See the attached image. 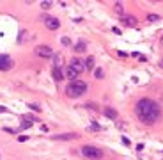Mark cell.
I'll use <instances>...</instances> for the list:
<instances>
[{"label":"cell","mask_w":163,"mask_h":160,"mask_svg":"<svg viewBox=\"0 0 163 160\" xmlns=\"http://www.w3.org/2000/svg\"><path fill=\"white\" fill-rule=\"evenodd\" d=\"M135 112H137V116L138 119L145 123V125H153L156 123L160 116H161V108L160 105L153 101V100H149V98H142V100H138L137 101V105H135Z\"/></svg>","instance_id":"1"},{"label":"cell","mask_w":163,"mask_h":160,"mask_svg":"<svg viewBox=\"0 0 163 160\" xmlns=\"http://www.w3.org/2000/svg\"><path fill=\"white\" fill-rule=\"evenodd\" d=\"M85 91H87V84L82 82V80H73L66 87V94L69 96V98H80Z\"/></svg>","instance_id":"2"},{"label":"cell","mask_w":163,"mask_h":160,"mask_svg":"<svg viewBox=\"0 0 163 160\" xmlns=\"http://www.w3.org/2000/svg\"><path fill=\"white\" fill-rule=\"evenodd\" d=\"M82 155L89 160H99L103 157V151L96 146H83L82 148Z\"/></svg>","instance_id":"3"},{"label":"cell","mask_w":163,"mask_h":160,"mask_svg":"<svg viewBox=\"0 0 163 160\" xmlns=\"http://www.w3.org/2000/svg\"><path fill=\"white\" fill-rule=\"evenodd\" d=\"M12 59H11L9 55H4V53H0V71H7L12 68Z\"/></svg>","instance_id":"4"},{"label":"cell","mask_w":163,"mask_h":160,"mask_svg":"<svg viewBox=\"0 0 163 160\" xmlns=\"http://www.w3.org/2000/svg\"><path fill=\"white\" fill-rule=\"evenodd\" d=\"M36 53L43 57V59H48V57H53V50H51L50 46H46V44H41L36 48Z\"/></svg>","instance_id":"5"},{"label":"cell","mask_w":163,"mask_h":160,"mask_svg":"<svg viewBox=\"0 0 163 160\" xmlns=\"http://www.w3.org/2000/svg\"><path fill=\"white\" fill-rule=\"evenodd\" d=\"M44 25H46V29H50V30H57V29L61 27V21L57 20V18H44Z\"/></svg>","instance_id":"6"},{"label":"cell","mask_w":163,"mask_h":160,"mask_svg":"<svg viewBox=\"0 0 163 160\" xmlns=\"http://www.w3.org/2000/svg\"><path fill=\"white\" fill-rule=\"evenodd\" d=\"M69 66H71L73 69H75V71H76V73L80 75L82 71H83V69H85V62H82L80 59H73L71 61V64H69Z\"/></svg>","instance_id":"7"},{"label":"cell","mask_w":163,"mask_h":160,"mask_svg":"<svg viewBox=\"0 0 163 160\" xmlns=\"http://www.w3.org/2000/svg\"><path fill=\"white\" fill-rule=\"evenodd\" d=\"M78 135L76 133H59V135H51L53 140H71V139H76Z\"/></svg>","instance_id":"8"},{"label":"cell","mask_w":163,"mask_h":160,"mask_svg":"<svg viewBox=\"0 0 163 160\" xmlns=\"http://www.w3.org/2000/svg\"><path fill=\"white\" fill-rule=\"evenodd\" d=\"M103 114H105L106 117H110V119H117V117H119L117 110L112 108V107H105V108H103Z\"/></svg>","instance_id":"9"},{"label":"cell","mask_w":163,"mask_h":160,"mask_svg":"<svg viewBox=\"0 0 163 160\" xmlns=\"http://www.w3.org/2000/svg\"><path fill=\"white\" fill-rule=\"evenodd\" d=\"M64 75H66V78H69V80H76V76H78V73H76V71H75V69H73L71 66H68V68H66V71H64Z\"/></svg>","instance_id":"10"},{"label":"cell","mask_w":163,"mask_h":160,"mask_svg":"<svg viewBox=\"0 0 163 160\" xmlns=\"http://www.w3.org/2000/svg\"><path fill=\"white\" fill-rule=\"evenodd\" d=\"M51 75H53V78H55L57 82H61V80H62V76H64L62 69H61V68H55V66H53V71H51Z\"/></svg>","instance_id":"11"},{"label":"cell","mask_w":163,"mask_h":160,"mask_svg":"<svg viewBox=\"0 0 163 160\" xmlns=\"http://www.w3.org/2000/svg\"><path fill=\"white\" fill-rule=\"evenodd\" d=\"M62 61H64V59H62L61 53H53V64H55V68H61Z\"/></svg>","instance_id":"12"},{"label":"cell","mask_w":163,"mask_h":160,"mask_svg":"<svg viewBox=\"0 0 163 160\" xmlns=\"http://www.w3.org/2000/svg\"><path fill=\"white\" fill-rule=\"evenodd\" d=\"M85 48H87V44H85V41H78L76 44H75V52H78V53L85 52Z\"/></svg>","instance_id":"13"},{"label":"cell","mask_w":163,"mask_h":160,"mask_svg":"<svg viewBox=\"0 0 163 160\" xmlns=\"http://www.w3.org/2000/svg\"><path fill=\"white\" fill-rule=\"evenodd\" d=\"M122 21H124L126 25H130V27L137 25V18H135V16H124V18H122Z\"/></svg>","instance_id":"14"},{"label":"cell","mask_w":163,"mask_h":160,"mask_svg":"<svg viewBox=\"0 0 163 160\" xmlns=\"http://www.w3.org/2000/svg\"><path fill=\"white\" fill-rule=\"evenodd\" d=\"M32 125H34V121H32V119H29V117H27V119H25V121H23V123H21V125H20V130H27V128H30Z\"/></svg>","instance_id":"15"},{"label":"cell","mask_w":163,"mask_h":160,"mask_svg":"<svg viewBox=\"0 0 163 160\" xmlns=\"http://www.w3.org/2000/svg\"><path fill=\"white\" fill-rule=\"evenodd\" d=\"M85 69H94V57H87V61H85Z\"/></svg>","instance_id":"16"},{"label":"cell","mask_w":163,"mask_h":160,"mask_svg":"<svg viewBox=\"0 0 163 160\" xmlns=\"http://www.w3.org/2000/svg\"><path fill=\"white\" fill-rule=\"evenodd\" d=\"M94 76H96V78H103V76H105V69L96 68V69H94Z\"/></svg>","instance_id":"17"},{"label":"cell","mask_w":163,"mask_h":160,"mask_svg":"<svg viewBox=\"0 0 163 160\" xmlns=\"http://www.w3.org/2000/svg\"><path fill=\"white\" fill-rule=\"evenodd\" d=\"M113 7H115V12H117V14H124V7H122V4L121 2H117V4H115V5H113Z\"/></svg>","instance_id":"18"},{"label":"cell","mask_w":163,"mask_h":160,"mask_svg":"<svg viewBox=\"0 0 163 160\" xmlns=\"http://www.w3.org/2000/svg\"><path fill=\"white\" fill-rule=\"evenodd\" d=\"M158 20H160L158 14H147V21H158Z\"/></svg>","instance_id":"19"},{"label":"cell","mask_w":163,"mask_h":160,"mask_svg":"<svg viewBox=\"0 0 163 160\" xmlns=\"http://www.w3.org/2000/svg\"><path fill=\"white\" fill-rule=\"evenodd\" d=\"M29 108H30V110H36V112H39L41 110V107L37 105V103H29Z\"/></svg>","instance_id":"20"},{"label":"cell","mask_w":163,"mask_h":160,"mask_svg":"<svg viewBox=\"0 0 163 160\" xmlns=\"http://www.w3.org/2000/svg\"><path fill=\"white\" fill-rule=\"evenodd\" d=\"M25 36H27V30H21L20 37H18V43H23V41H25Z\"/></svg>","instance_id":"21"},{"label":"cell","mask_w":163,"mask_h":160,"mask_svg":"<svg viewBox=\"0 0 163 160\" xmlns=\"http://www.w3.org/2000/svg\"><path fill=\"white\" fill-rule=\"evenodd\" d=\"M61 43L64 44V46H69V44H71V41H69V37H62V39H61Z\"/></svg>","instance_id":"22"},{"label":"cell","mask_w":163,"mask_h":160,"mask_svg":"<svg viewBox=\"0 0 163 160\" xmlns=\"http://www.w3.org/2000/svg\"><path fill=\"white\" fill-rule=\"evenodd\" d=\"M41 7H43V9H50L51 2H41Z\"/></svg>","instance_id":"23"},{"label":"cell","mask_w":163,"mask_h":160,"mask_svg":"<svg viewBox=\"0 0 163 160\" xmlns=\"http://www.w3.org/2000/svg\"><path fill=\"white\" fill-rule=\"evenodd\" d=\"M18 140H20V142H25V140H27V135H20V137H18Z\"/></svg>","instance_id":"24"},{"label":"cell","mask_w":163,"mask_h":160,"mask_svg":"<svg viewBox=\"0 0 163 160\" xmlns=\"http://www.w3.org/2000/svg\"><path fill=\"white\" fill-rule=\"evenodd\" d=\"M122 142L126 144V146H130V139H126V137H122Z\"/></svg>","instance_id":"25"},{"label":"cell","mask_w":163,"mask_h":160,"mask_svg":"<svg viewBox=\"0 0 163 160\" xmlns=\"http://www.w3.org/2000/svg\"><path fill=\"white\" fill-rule=\"evenodd\" d=\"M5 110H7L5 107H2V105H0V114H2V112H5Z\"/></svg>","instance_id":"26"}]
</instances>
